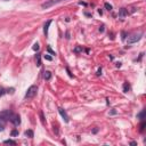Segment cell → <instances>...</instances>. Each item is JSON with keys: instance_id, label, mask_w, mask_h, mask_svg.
<instances>
[{"instance_id": "1", "label": "cell", "mask_w": 146, "mask_h": 146, "mask_svg": "<svg viewBox=\"0 0 146 146\" xmlns=\"http://www.w3.org/2000/svg\"><path fill=\"white\" fill-rule=\"evenodd\" d=\"M36 92H38V87L36 86H31L29 89H27V91H26V94H25V99H32L35 95H36Z\"/></svg>"}, {"instance_id": "2", "label": "cell", "mask_w": 146, "mask_h": 146, "mask_svg": "<svg viewBox=\"0 0 146 146\" xmlns=\"http://www.w3.org/2000/svg\"><path fill=\"white\" fill-rule=\"evenodd\" d=\"M62 1H66V0H46V1L41 5V8H42V9H48V8H50V7H52V6L57 5V3H59V2H62Z\"/></svg>"}, {"instance_id": "3", "label": "cell", "mask_w": 146, "mask_h": 146, "mask_svg": "<svg viewBox=\"0 0 146 146\" xmlns=\"http://www.w3.org/2000/svg\"><path fill=\"white\" fill-rule=\"evenodd\" d=\"M143 33H137V34H132L130 36H128V43H135L137 41H139L141 39Z\"/></svg>"}, {"instance_id": "4", "label": "cell", "mask_w": 146, "mask_h": 146, "mask_svg": "<svg viewBox=\"0 0 146 146\" xmlns=\"http://www.w3.org/2000/svg\"><path fill=\"white\" fill-rule=\"evenodd\" d=\"M9 121L14 124V125H18L21 123V117L18 114H11L10 117H9Z\"/></svg>"}, {"instance_id": "5", "label": "cell", "mask_w": 146, "mask_h": 146, "mask_svg": "<svg viewBox=\"0 0 146 146\" xmlns=\"http://www.w3.org/2000/svg\"><path fill=\"white\" fill-rule=\"evenodd\" d=\"M51 19H49V21H47L46 23H44V25H43V33H44V35L47 36L48 35V30H49V26H50V24H51Z\"/></svg>"}, {"instance_id": "6", "label": "cell", "mask_w": 146, "mask_h": 146, "mask_svg": "<svg viewBox=\"0 0 146 146\" xmlns=\"http://www.w3.org/2000/svg\"><path fill=\"white\" fill-rule=\"evenodd\" d=\"M6 121H7V119H6L3 115L0 114V131H2V130L5 129V127H6Z\"/></svg>"}, {"instance_id": "7", "label": "cell", "mask_w": 146, "mask_h": 146, "mask_svg": "<svg viewBox=\"0 0 146 146\" xmlns=\"http://www.w3.org/2000/svg\"><path fill=\"white\" fill-rule=\"evenodd\" d=\"M58 112H59L60 116L64 119V121H65V122H68V121H70V120H68V116H67V114H66V112H65L63 108H58Z\"/></svg>"}, {"instance_id": "8", "label": "cell", "mask_w": 146, "mask_h": 146, "mask_svg": "<svg viewBox=\"0 0 146 146\" xmlns=\"http://www.w3.org/2000/svg\"><path fill=\"white\" fill-rule=\"evenodd\" d=\"M127 15H128L127 9H125V8H121V9H120V13H119V16H120V17H124V16H127Z\"/></svg>"}, {"instance_id": "9", "label": "cell", "mask_w": 146, "mask_h": 146, "mask_svg": "<svg viewBox=\"0 0 146 146\" xmlns=\"http://www.w3.org/2000/svg\"><path fill=\"white\" fill-rule=\"evenodd\" d=\"M43 78H44V80H50V78H51V72H50V71H46L44 74H43Z\"/></svg>"}, {"instance_id": "10", "label": "cell", "mask_w": 146, "mask_h": 146, "mask_svg": "<svg viewBox=\"0 0 146 146\" xmlns=\"http://www.w3.org/2000/svg\"><path fill=\"white\" fill-rule=\"evenodd\" d=\"M35 60H36V66H40L41 65V56H40V54H36Z\"/></svg>"}, {"instance_id": "11", "label": "cell", "mask_w": 146, "mask_h": 146, "mask_svg": "<svg viewBox=\"0 0 146 146\" xmlns=\"http://www.w3.org/2000/svg\"><path fill=\"white\" fill-rule=\"evenodd\" d=\"M129 89H130V86H129L127 82H124V83H123V92H128Z\"/></svg>"}, {"instance_id": "12", "label": "cell", "mask_w": 146, "mask_h": 146, "mask_svg": "<svg viewBox=\"0 0 146 146\" xmlns=\"http://www.w3.org/2000/svg\"><path fill=\"white\" fill-rule=\"evenodd\" d=\"M25 135L29 136L30 138H33V131H32V130H26V131H25Z\"/></svg>"}, {"instance_id": "13", "label": "cell", "mask_w": 146, "mask_h": 146, "mask_svg": "<svg viewBox=\"0 0 146 146\" xmlns=\"http://www.w3.org/2000/svg\"><path fill=\"white\" fill-rule=\"evenodd\" d=\"M5 144H7V145H16V143H15L14 140H11V139H8V140H5Z\"/></svg>"}, {"instance_id": "14", "label": "cell", "mask_w": 146, "mask_h": 146, "mask_svg": "<svg viewBox=\"0 0 146 146\" xmlns=\"http://www.w3.org/2000/svg\"><path fill=\"white\" fill-rule=\"evenodd\" d=\"M39 48H40V47H39V43H38V42H35V43L33 44V50H34V51H38V50H39Z\"/></svg>"}, {"instance_id": "15", "label": "cell", "mask_w": 146, "mask_h": 146, "mask_svg": "<svg viewBox=\"0 0 146 146\" xmlns=\"http://www.w3.org/2000/svg\"><path fill=\"white\" fill-rule=\"evenodd\" d=\"M43 58H44L46 60H52V57H51V56H49V55H47V54H46V55H43Z\"/></svg>"}, {"instance_id": "16", "label": "cell", "mask_w": 146, "mask_h": 146, "mask_svg": "<svg viewBox=\"0 0 146 146\" xmlns=\"http://www.w3.org/2000/svg\"><path fill=\"white\" fill-rule=\"evenodd\" d=\"M6 92H7V91H6V89H5V88H0V97H1V96H3Z\"/></svg>"}, {"instance_id": "17", "label": "cell", "mask_w": 146, "mask_h": 146, "mask_svg": "<svg viewBox=\"0 0 146 146\" xmlns=\"http://www.w3.org/2000/svg\"><path fill=\"white\" fill-rule=\"evenodd\" d=\"M105 8H106L107 10H112V6H111L110 3H107V2L105 3Z\"/></svg>"}, {"instance_id": "18", "label": "cell", "mask_w": 146, "mask_h": 146, "mask_svg": "<svg viewBox=\"0 0 146 146\" xmlns=\"http://www.w3.org/2000/svg\"><path fill=\"white\" fill-rule=\"evenodd\" d=\"M143 116H144V111H141V112H140V113H139V114H138V115H137V117H139V119H140V120H141V119H143Z\"/></svg>"}, {"instance_id": "19", "label": "cell", "mask_w": 146, "mask_h": 146, "mask_svg": "<svg viewBox=\"0 0 146 146\" xmlns=\"http://www.w3.org/2000/svg\"><path fill=\"white\" fill-rule=\"evenodd\" d=\"M48 51H49V52H50L51 55H56V54H55V52H54V51L51 50V48H50V47H48Z\"/></svg>"}, {"instance_id": "20", "label": "cell", "mask_w": 146, "mask_h": 146, "mask_svg": "<svg viewBox=\"0 0 146 146\" xmlns=\"http://www.w3.org/2000/svg\"><path fill=\"white\" fill-rule=\"evenodd\" d=\"M17 135H18V131H16V130H14L11 132V136H17Z\"/></svg>"}, {"instance_id": "21", "label": "cell", "mask_w": 146, "mask_h": 146, "mask_svg": "<svg viewBox=\"0 0 146 146\" xmlns=\"http://www.w3.org/2000/svg\"><path fill=\"white\" fill-rule=\"evenodd\" d=\"M100 74H102V68H99L98 72H97V75H100Z\"/></svg>"}, {"instance_id": "22", "label": "cell", "mask_w": 146, "mask_h": 146, "mask_svg": "<svg viewBox=\"0 0 146 146\" xmlns=\"http://www.w3.org/2000/svg\"><path fill=\"white\" fill-rule=\"evenodd\" d=\"M99 31H100V32H103V31H104V26H100V29H99Z\"/></svg>"}, {"instance_id": "23", "label": "cell", "mask_w": 146, "mask_h": 146, "mask_svg": "<svg viewBox=\"0 0 146 146\" xmlns=\"http://www.w3.org/2000/svg\"><path fill=\"white\" fill-rule=\"evenodd\" d=\"M3 1H9V0H3Z\"/></svg>"}]
</instances>
